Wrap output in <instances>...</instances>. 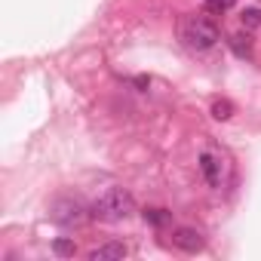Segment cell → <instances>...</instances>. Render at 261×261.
Instances as JSON below:
<instances>
[{
	"label": "cell",
	"mask_w": 261,
	"mask_h": 261,
	"mask_svg": "<svg viewBox=\"0 0 261 261\" xmlns=\"http://www.w3.org/2000/svg\"><path fill=\"white\" fill-rule=\"evenodd\" d=\"M240 22H243V28H246V31L261 28V7H246V10H243V16H240Z\"/></svg>",
	"instance_id": "9c48e42d"
},
{
	"label": "cell",
	"mask_w": 261,
	"mask_h": 261,
	"mask_svg": "<svg viewBox=\"0 0 261 261\" xmlns=\"http://www.w3.org/2000/svg\"><path fill=\"white\" fill-rule=\"evenodd\" d=\"M92 218L95 221H105V224H117V221H126L129 215L136 212V200L126 188H105L92 206H89Z\"/></svg>",
	"instance_id": "6da1fadb"
},
{
	"label": "cell",
	"mask_w": 261,
	"mask_h": 261,
	"mask_svg": "<svg viewBox=\"0 0 261 261\" xmlns=\"http://www.w3.org/2000/svg\"><path fill=\"white\" fill-rule=\"evenodd\" d=\"M218 37H221V31H218L215 19H209V16H185V19L178 22V40H181V46L191 49V53H206V49H212V46L218 43Z\"/></svg>",
	"instance_id": "7a4b0ae2"
},
{
	"label": "cell",
	"mask_w": 261,
	"mask_h": 261,
	"mask_svg": "<svg viewBox=\"0 0 261 261\" xmlns=\"http://www.w3.org/2000/svg\"><path fill=\"white\" fill-rule=\"evenodd\" d=\"M49 218L59 224V227H80L86 218H92L89 206L77 197H56L53 206H49Z\"/></svg>",
	"instance_id": "3957f363"
},
{
	"label": "cell",
	"mask_w": 261,
	"mask_h": 261,
	"mask_svg": "<svg viewBox=\"0 0 261 261\" xmlns=\"http://www.w3.org/2000/svg\"><path fill=\"white\" fill-rule=\"evenodd\" d=\"M142 218H145L148 224H154V227H166V224L172 221V215H169L166 209H145Z\"/></svg>",
	"instance_id": "ba28073f"
},
{
	"label": "cell",
	"mask_w": 261,
	"mask_h": 261,
	"mask_svg": "<svg viewBox=\"0 0 261 261\" xmlns=\"http://www.w3.org/2000/svg\"><path fill=\"white\" fill-rule=\"evenodd\" d=\"M172 246L194 255V252H203L206 249V237L197 230V227H175L172 230Z\"/></svg>",
	"instance_id": "5b68a950"
},
{
	"label": "cell",
	"mask_w": 261,
	"mask_h": 261,
	"mask_svg": "<svg viewBox=\"0 0 261 261\" xmlns=\"http://www.w3.org/2000/svg\"><path fill=\"white\" fill-rule=\"evenodd\" d=\"M230 114H233V105H230V101H215V105H212V117H215V120H227Z\"/></svg>",
	"instance_id": "7c38bea8"
},
{
	"label": "cell",
	"mask_w": 261,
	"mask_h": 261,
	"mask_svg": "<svg viewBox=\"0 0 261 261\" xmlns=\"http://www.w3.org/2000/svg\"><path fill=\"white\" fill-rule=\"evenodd\" d=\"M126 255H129V249L123 243H105L89 252V261H111V258H126Z\"/></svg>",
	"instance_id": "52a82bcc"
},
{
	"label": "cell",
	"mask_w": 261,
	"mask_h": 261,
	"mask_svg": "<svg viewBox=\"0 0 261 261\" xmlns=\"http://www.w3.org/2000/svg\"><path fill=\"white\" fill-rule=\"evenodd\" d=\"M227 46H230L233 56H240V59H252V56H255V49H252V34H249V31L230 34V37H227Z\"/></svg>",
	"instance_id": "8992f818"
},
{
	"label": "cell",
	"mask_w": 261,
	"mask_h": 261,
	"mask_svg": "<svg viewBox=\"0 0 261 261\" xmlns=\"http://www.w3.org/2000/svg\"><path fill=\"white\" fill-rule=\"evenodd\" d=\"M53 252H56V255H62V258H68V255H74V252H77V246H74L71 240H65V237H59V240L53 243Z\"/></svg>",
	"instance_id": "8fae6325"
},
{
	"label": "cell",
	"mask_w": 261,
	"mask_h": 261,
	"mask_svg": "<svg viewBox=\"0 0 261 261\" xmlns=\"http://www.w3.org/2000/svg\"><path fill=\"white\" fill-rule=\"evenodd\" d=\"M203 7H206L209 16H224L227 10L237 7V0H203Z\"/></svg>",
	"instance_id": "30bf717a"
},
{
	"label": "cell",
	"mask_w": 261,
	"mask_h": 261,
	"mask_svg": "<svg viewBox=\"0 0 261 261\" xmlns=\"http://www.w3.org/2000/svg\"><path fill=\"white\" fill-rule=\"evenodd\" d=\"M197 163H200V175H203V181H206L212 191H221V185H224V178H227V163H224V157H221L218 151L206 148V151H200Z\"/></svg>",
	"instance_id": "277c9868"
}]
</instances>
